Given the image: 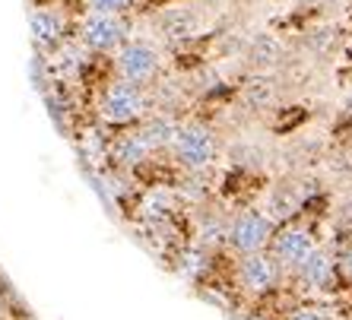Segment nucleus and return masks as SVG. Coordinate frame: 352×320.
Instances as JSON below:
<instances>
[{"mask_svg":"<svg viewBox=\"0 0 352 320\" xmlns=\"http://www.w3.org/2000/svg\"><path fill=\"white\" fill-rule=\"evenodd\" d=\"M133 29V13L127 16H108V13H82L80 25H76V38L89 54L96 58H111L124 41L131 38Z\"/></svg>","mask_w":352,"mask_h":320,"instance_id":"obj_6","label":"nucleus"},{"mask_svg":"<svg viewBox=\"0 0 352 320\" xmlns=\"http://www.w3.org/2000/svg\"><path fill=\"white\" fill-rule=\"evenodd\" d=\"M241 58H245L251 73H279L292 60L289 58L286 38H279L276 32H267V29L248 35L245 48H241Z\"/></svg>","mask_w":352,"mask_h":320,"instance_id":"obj_10","label":"nucleus"},{"mask_svg":"<svg viewBox=\"0 0 352 320\" xmlns=\"http://www.w3.org/2000/svg\"><path fill=\"white\" fill-rule=\"evenodd\" d=\"M349 320H352V317H349Z\"/></svg>","mask_w":352,"mask_h":320,"instance_id":"obj_20","label":"nucleus"},{"mask_svg":"<svg viewBox=\"0 0 352 320\" xmlns=\"http://www.w3.org/2000/svg\"><path fill=\"white\" fill-rule=\"evenodd\" d=\"M235 3H251V0H235Z\"/></svg>","mask_w":352,"mask_h":320,"instance_id":"obj_19","label":"nucleus"},{"mask_svg":"<svg viewBox=\"0 0 352 320\" xmlns=\"http://www.w3.org/2000/svg\"><path fill=\"white\" fill-rule=\"evenodd\" d=\"M333 219H336V229L343 231V238L349 241L352 238V190H346L340 206L333 209Z\"/></svg>","mask_w":352,"mask_h":320,"instance_id":"obj_16","label":"nucleus"},{"mask_svg":"<svg viewBox=\"0 0 352 320\" xmlns=\"http://www.w3.org/2000/svg\"><path fill=\"white\" fill-rule=\"evenodd\" d=\"M336 263H340L343 282H346V286H352V238L340 244V251H336Z\"/></svg>","mask_w":352,"mask_h":320,"instance_id":"obj_17","label":"nucleus"},{"mask_svg":"<svg viewBox=\"0 0 352 320\" xmlns=\"http://www.w3.org/2000/svg\"><path fill=\"white\" fill-rule=\"evenodd\" d=\"M283 279H289V276H286V270L273 260L270 251L235 257V288L245 292L248 298H270L273 292H279Z\"/></svg>","mask_w":352,"mask_h":320,"instance_id":"obj_7","label":"nucleus"},{"mask_svg":"<svg viewBox=\"0 0 352 320\" xmlns=\"http://www.w3.org/2000/svg\"><path fill=\"white\" fill-rule=\"evenodd\" d=\"M318 244L320 241H318V235H314V225L305 222V216H302V219H292V222H286V225H276L267 251H270L273 260L286 270V276H292V273L308 260V254H311Z\"/></svg>","mask_w":352,"mask_h":320,"instance_id":"obj_8","label":"nucleus"},{"mask_svg":"<svg viewBox=\"0 0 352 320\" xmlns=\"http://www.w3.org/2000/svg\"><path fill=\"white\" fill-rule=\"evenodd\" d=\"M204 23H206L204 10L197 7L194 0H172V3H162L153 13V29L172 48H188L190 41L200 38Z\"/></svg>","mask_w":352,"mask_h":320,"instance_id":"obj_5","label":"nucleus"},{"mask_svg":"<svg viewBox=\"0 0 352 320\" xmlns=\"http://www.w3.org/2000/svg\"><path fill=\"white\" fill-rule=\"evenodd\" d=\"M238 105L245 108L248 115H270L276 111L279 99H283V82L276 73H248L238 82Z\"/></svg>","mask_w":352,"mask_h":320,"instance_id":"obj_11","label":"nucleus"},{"mask_svg":"<svg viewBox=\"0 0 352 320\" xmlns=\"http://www.w3.org/2000/svg\"><path fill=\"white\" fill-rule=\"evenodd\" d=\"M340 41H343V29L340 23H330V19H320V23L308 25L298 38L302 51L308 58H330L336 48H340Z\"/></svg>","mask_w":352,"mask_h":320,"instance_id":"obj_14","label":"nucleus"},{"mask_svg":"<svg viewBox=\"0 0 352 320\" xmlns=\"http://www.w3.org/2000/svg\"><path fill=\"white\" fill-rule=\"evenodd\" d=\"M276 231V222L263 213L261 206H241L229 219V238H226V251L232 257H248L267 251Z\"/></svg>","mask_w":352,"mask_h":320,"instance_id":"obj_4","label":"nucleus"},{"mask_svg":"<svg viewBox=\"0 0 352 320\" xmlns=\"http://www.w3.org/2000/svg\"><path fill=\"white\" fill-rule=\"evenodd\" d=\"M286 320H333L327 311H320V308H295L289 311Z\"/></svg>","mask_w":352,"mask_h":320,"instance_id":"obj_18","label":"nucleus"},{"mask_svg":"<svg viewBox=\"0 0 352 320\" xmlns=\"http://www.w3.org/2000/svg\"><path fill=\"white\" fill-rule=\"evenodd\" d=\"M289 279H295L302 288L314 292V295H333V292H340L343 273H340V263H336V251L318 244L311 254H308V260H305Z\"/></svg>","mask_w":352,"mask_h":320,"instance_id":"obj_9","label":"nucleus"},{"mask_svg":"<svg viewBox=\"0 0 352 320\" xmlns=\"http://www.w3.org/2000/svg\"><path fill=\"white\" fill-rule=\"evenodd\" d=\"M181 121H184V117L165 115V111H149V115L137 124V130H140V137L146 140V146L153 149V156H162V152L172 149Z\"/></svg>","mask_w":352,"mask_h":320,"instance_id":"obj_13","label":"nucleus"},{"mask_svg":"<svg viewBox=\"0 0 352 320\" xmlns=\"http://www.w3.org/2000/svg\"><path fill=\"white\" fill-rule=\"evenodd\" d=\"M70 19L54 7H41L32 13V38L41 51H58L67 38H70Z\"/></svg>","mask_w":352,"mask_h":320,"instance_id":"obj_12","label":"nucleus"},{"mask_svg":"<svg viewBox=\"0 0 352 320\" xmlns=\"http://www.w3.org/2000/svg\"><path fill=\"white\" fill-rule=\"evenodd\" d=\"M108 60H111V76L146 86V89L165 73L162 51H159V45H153L146 38H127Z\"/></svg>","mask_w":352,"mask_h":320,"instance_id":"obj_3","label":"nucleus"},{"mask_svg":"<svg viewBox=\"0 0 352 320\" xmlns=\"http://www.w3.org/2000/svg\"><path fill=\"white\" fill-rule=\"evenodd\" d=\"M149 111H153V99H149L146 86L118 80V76H108V80L98 86L96 121L105 124L108 130H127V127H137Z\"/></svg>","mask_w":352,"mask_h":320,"instance_id":"obj_1","label":"nucleus"},{"mask_svg":"<svg viewBox=\"0 0 352 320\" xmlns=\"http://www.w3.org/2000/svg\"><path fill=\"white\" fill-rule=\"evenodd\" d=\"M222 137L204 117H184L178 124L175 143L168 149V159L178 172H213L222 159Z\"/></svg>","mask_w":352,"mask_h":320,"instance_id":"obj_2","label":"nucleus"},{"mask_svg":"<svg viewBox=\"0 0 352 320\" xmlns=\"http://www.w3.org/2000/svg\"><path fill=\"white\" fill-rule=\"evenodd\" d=\"M140 0H82V13H108V16H127L137 10Z\"/></svg>","mask_w":352,"mask_h":320,"instance_id":"obj_15","label":"nucleus"}]
</instances>
